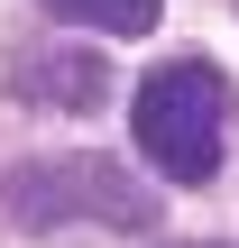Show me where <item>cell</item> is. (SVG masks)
Masks as SVG:
<instances>
[{"instance_id":"6da1fadb","label":"cell","mask_w":239,"mask_h":248,"mask_svg":"<svg viewBox=\"0 0 239 248\" xmlns=\"http://www.w3.org/2000/svg\"><path fill=\"white\" fill-rule=\"evenodd\" d=\"M230 74L184 55V64H157L138 92H129V129H138V156L166 175V184H212L221 156H230Z\"/></svg>"},{"instance_id":"7a4b0ae2","label":"cell","mask_w":239,"mask_h":248,"mask_svg":"<svg viewBox=\"0 0 239 248\" xmlns=\"http://www.w3.org/2000/svg\"><path fill=\"white\" fill-rule=\"evenodd\" d=\"M0 212L18 239H46V230H157V193L120 166V156H18L0 175Z\"/></svg>"},{"instance_id":"3957f363","label":"cell","mask_w":239,"mask_h":248,"mask_svg":"<svg viewBox=\"0 0 239 248\" xmlns=\"http://www.w3.org/2000/svg\"><path fill=\"white\" fill-rule=\"evenodd\" d=\"M9 83H18L28 101H55V110H101V101H111V64H101V55H83V46L18 55V64H9Z\"/></svg>"},{"instance_id":"277c9868","label":"cell","mask_w":239,"mask_h":248,"mask_svg":"<svg viewBox=\"0 0 239 248\" xmlns=\"http://www.w3.org/2000/svg\"><path fill=\"white\" fill-rule=\"evenodd\" d=\"M46 9L74 18V28H101V37H147L166 0H46Z\"/></svg>"},{"instance_id":"5b68a950","label":"cell","mask_w":239,"mask_h":248,"mask_svg":"<svg viewBox=\"0 0 239 248\" xmlns=\"http://www.w3.org/2000/svg\"><path fill=\"white\" fill-rule=\"evenodd\" d=\"M193 248H221V239H193Z\"/></svg>"}]
</instances>
